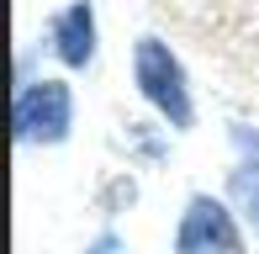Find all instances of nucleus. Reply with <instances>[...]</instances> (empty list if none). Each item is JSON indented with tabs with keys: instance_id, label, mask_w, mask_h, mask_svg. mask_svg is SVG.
Returning <instances> with one entry per match:
<instances>
[{
	"instance_id": "4",
	"label": "nucleus",
	"mask_w": 259,
	"mask_h": 254,
	"mask_svg": "<svg viewBox=\"0 0 259 254\" xmlns=\"http://www.w3.org/2000/svg\"><path fill=\"white\" fill-rule=\"evenodd\" d=\"M48 48L58 53L64 69H85L96 59V6L90 0H69L48 21Z\"/></svg>"
},
{
	"instance_id": "3",
	"label": "nucleus",
	"mask_w": 259,
	"mask_h": 254,
	"mask_svg": "<svg viewBox=\"0 0 259 254\" xmlns=\"http://www.w3.org/2000/svg\"><path fill=\"white\" fill-rule=\"evenodd\" d=\"M175 254H243V217L233 201L196 191L175 223Z\"/></svg>"
},
{
	"instance_id": "1",
	"label": "nucleus",
	"mask_w": 259,
	"mask_h": 254,
	"mask_svg": "<svg viewBox=\"0 0 259 254\" xmlns=\"http://www.w3.org/2000/svg\"><path fill=\"white\" fill-rule=\"evenodd\" d=\"M133 85L175 133H185L196 122V96H191V79H185V64L175 59V48L164 37H154V32L133 43Z\"/></svg>"
},
{
	"instance_id": "2",
	"label": "nucleus",
	"mask_w": 259,
	"mask_h": 254,
	"mask_svg": "<svg viewBox=\"0 0 259 254\" xmlns=\"http://www.w3.org/2000/svg\"><path fill=\"white\" fill-rule=\"evenodd\" d=\"M11 127H16V143H27V148L64 143L69 127H74V90L64 79H21L16 106H11Z\"/></svg>"
},
{
	"instance_id": "5",
	"label": "nucleus",
	"mask_w": 259,
	"mask_h": 254,
	"mask_svg": "<svg viewBox=\"0 0 259 254\" xmlns=\"http://www.w3.org/2000/svg\"><path fill=\"white\" fill-rule=\"evenodd\" d=\"M228 201L238 206L243 228H254V238H259V159H243L228 175Z\"/></svg>"
},
{
	"instance_id": "6",
	"label": "nucleus",
	"mask_w": 259,
	"mask_h": 254,
	"mask_svg": "<svg viewBox=\"0 0 259 254\" xmlns=\"http://www.w3.org/2000/svg\"><path fill=\"white\" fill-rule=\"evenodd\" d=\"M85 254H127V238L116 233V228H101V233L85 244Z\"/></svg>"
},
{
	"instance_id": "7",
	"label": "nucleus",
	"mask_w": 259,
	"mask_h": 254,
	"mask_svg": "<svg viewBox=\"0 0 259 254\" xmlns=\"http://www.w3.org/2000/svg\"><path fill=\"white\" fill-rule=\"evenodd\" d=\"M238 143L254 148V159H259V127H254V133H249V127H238Z\"/></svg>"
}]
</instances>
